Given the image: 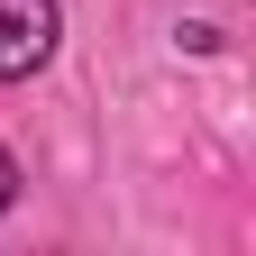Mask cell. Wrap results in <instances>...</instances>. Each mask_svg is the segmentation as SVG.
<instances>
[{
    "label": "cell",
    "instance_id": "cell-2",
    "mask_svg": "<svg viewBox=\"0 0 256 256\" xmlns=\"http://www.w3.org/2000/svg\"><path fill=\"white\" fill-rule=\"evenodd\" d=\"M10 202H18V165L0 156V220H10Z\"/></svg>",
    "mask_w": 256,
    "mask_h": 256
},
{
    "label": "cell",
    "instance_id": "cell-1",
    "mask_svg": "<svg viewBox=\"0 0 256 256\" xmlns=\"http://www.w3.org/2000/svg\"><path fill=\"white\" fill-rule=\"evenodd\" d=\"M64 46V0H0V82L46 74Z\"/></svg>",
    "mask_w": 256,
    "mask_h": 256
}]
</instances>
